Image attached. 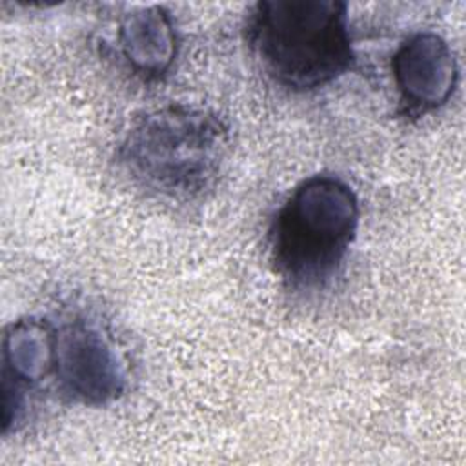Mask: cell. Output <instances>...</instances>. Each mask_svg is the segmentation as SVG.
<instances>
[{
  "label": "cell",
  "instance_id": "6da1fadb",
  "mask_svg": "<svg viewBox=\"0 0 466 466\" xmlns=\"http://www.w3.org/2000/svg\"><path fill=\"white\" fill-rule=\"evenodd\" d=\"M229 151V126L220 115L169 104L131 124L116 147V164L147 197L193 204L217 187Z\"/></svg>",
  "mask_w": 466,
  "mask_h": 466
},
{
  "label": "cell",
  "instance_id": "7a4b0ae2",
  "mask_svg": "<svg viewBox=\"0 0 466 466\" xmlns=\"http://www.w3.org/2000/svg\"><path fill=\"white\" fill-rule=\"evenodd\" d=\"M246 29L264 73L291 91L324 87L355 62L348 5L339 0H262Z\"/></svg>",
  "mask_w": 466,
  "mask_h": 466
},
{
  "label": "cell",
  "instance_id": "3957f363",
  "mask_svg": "<svg viewBox=\"0 0 466 466\" xmlns=\"http://www.w3.org/2000/svg\"><path fill=\"white\" fill-rule=\"evenodd\" d=\"M359 198L335 175H313L288 195L269 226V257L295 293L322 289L340 269L359 228Z\"/></svg>",
  "mask_w": 466,
  "mask_h": 466
},
{
  "label": "cell",
  "instance_id": "277c9868",
  "mask_svg": "<svg viewBox=\"0 0 466 466\" xmlns=\"http://www.w3.org/2000/svg\"><path fill=\"white\" fill-rule=\"evenodd\" d=\"M53 375L58 391L82 406H106L126 390L116 348L96 322L84 317L55 328Z\"/></svg>",
  "mask_w": 466,
  "mask_h": 466
},
{
  "label": "cell",
  "instance_id": "5b68a950",
  "mask_svg": "<svg viewBox=\"0 0 466 466\" xmlns=\"http://www.w3.org/2000/svg\"><path fill=\"white\" fill-rule=\"evenodd\" d=\"M391 73L406 113L424 115L450 100L459 71L450 44L433 31H420L397 47Z\"/></svg>",
  "mask_w": 466,
  "mask_h": 466
},
{
  "label": "cell",
  "instance_id": "8992f818",
  "mask_svg": "<svg viewBox=\"0 0 466 466\" xmlns=\"http://www.w3.org/2000/svg\"><path fill=\"white\" fill-rule=\"evenodd\" d=\"M55 328L38 319H22L7 326L2 340V393L15 397L4 406V431L16 422L25 406V393L53 375Z\"/></svg>",
  "mask_w": 466,
  "mask_h": 466
},
{
  "label": "cell",
  "instance_id": "52a82bcc",
  "mask_svg": "<svg viewBox=\"0 0 466 466\" xmlns=\"http://www.w3.org/2000/svg\"><path fill=\"white\" fill-rule=\"evenodd\" d=\"M118 44L131 69L146 78L162 76L177 56L175 25L160 5L127 13L120 22Z\"/></svg>",
  "mask_w": 466,
  "mask_h": 466
}]
</instances>
